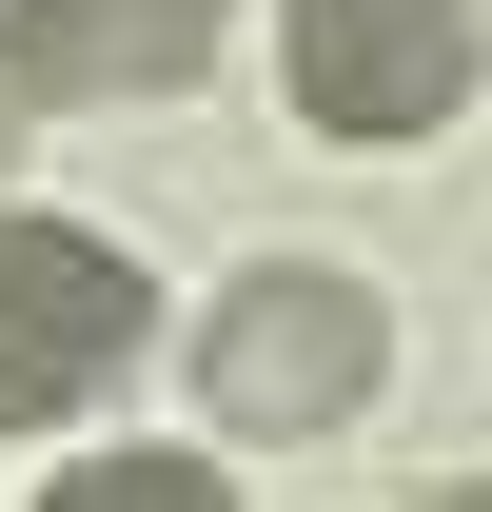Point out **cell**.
Returning <instances> with one entry per match:
<instances>
[{
	"label": "cell",
	"instance_id": "6da1fadb",
	"mask_svg": "<svg viewBox=\"0 0 492 512\" xmlns=\"http://www.w3.org/2000/svg\"><path fill=\"white\" fill-rule=\"evenodd\" d=\"M374 375H394V316H374V276H335V256H256L237 296L197 316L217 434H335V414H374Z\"/></svg>",
	"mask_w": 492,
	"mask_h": 512
},
{
	"label": "cell",
	"instance_id": "7a4b0ae2",
	"mask_svg": "<svg viewBox=\"0 0 492 512\" xmlns=\"http://www.w3.org/2000/svg\"><path fill=\"white\" fill-rule=\"evenodd\" d=\"M276 79L315 138H433L492 79V0H276Z\"/></svg>",
	"mask_w": 492,
	"mask_h": 512
},
{
	"label": "cell",
	"instance_id": "3957f363",
	"mask_svg": "<svg viewBox=\"0 0 492 512\" xmlns=\"http://www.w3.org/2000/svg\"><path fill=\"white\" fill-rule=\"evenodd\" d=\"M138 256L79 237V217H0V434H60L79 394H119L138 355Z\"/></svg>",
	"mask_w": 492,
	"mask_h": 512
},
{
	"label": "cell",
	"instance_id": "277c9868",
	"mask_svg": "<svg viewBox=\"0 0 492 512\" xmlns=\"http://www.w3.org/2000/svg\"><path fill=\"white\" fill-rule=\"evenodd\" d=\"M40 99H178L217 60V0H20Z\"/></svg>",
	"mask_w": 492,
	"mask_h": 512
},
{
	"label": "cell",
	"instance_id": "5b68a950",
	"mask_svg": "<svg viewBox=\"0 0 492 512\" xmlns=\"http://www.w3.org/2000/svg\"><path fill=\"white\" fill-rule=\"evenodd\" d=\"M40 512H217V473H197V453H99V473H60Z\"/></svg>",
	"mask_w": 492,
	"mask_h": 512
},
{
	"label": "cell",
	"instance_id": "8992f818",
	"mask_svg": "<svg viewBox=\"0 0 492 512\" xmlns=\"http://www.w3.org/2000/svg\"><path fill=\"white\" fill-rule=\"evenodd\" d=\"M20 99H40V60H20V0H0V138H20Z\"/></svg>",
	"mask_w": 492,
	"mask_h": 512
}]
</instances>
